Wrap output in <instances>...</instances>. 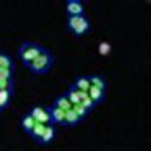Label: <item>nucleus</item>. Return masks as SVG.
Masks as SVG:
<instances>
[{
	"mask_svg": "<svg viewBox=\"0 0 151 151\" xmlns=\"http://www.w3.org/2000/svg\"><path fill=\"white\" fill-rule=\"evenodd\" d=\"M53 64H54V55L51 52V50L45 46L41 53L27 65V68L34 74H44L51 71Z\"/></svg>",
	"mask_w": 151,
	"mask_h": 151,
	"instance_id": "obj_1",
	"label": "nucleus"
},
{
	"mask_svg": "<svg viewBox=\"0 0 151 151\" xmlns=\"http://www.w3.org/2000/svg\"><path fill=\"white\" fill-rule=\"evenodd\" d=\"M66 28L73 35L80 37L91 31V21L86 13L77 15H66Z\"/></svg>",
	"mask_w": 151,
	"mask_h": 151,
	"instance_id": "obj_2",
	"label": "nucleus"
},
{
	"mask_svg": "<svg viewBox=\"0 0 151 151\" xmlns=\"http://www.w3.org/2000/svg\"><path fill=\"white\" fill-rule=\"evenodd\" d=\"M44 47L45 46L34 41H22L18 47V57L20 61L27 67V65L41 53Z\"/></svg>",
	"mask_w": 151,
	"mask_h": 151,
	"instance_id": "obj_3",
	"label": "nucleus"
},
{
	"mask_svg": "<svg viewBox=\"0 0 151 151\" xmlns=\"http://www.w3.org/2000/svg\"><path fill=\"white\" fill-rule=\"evenodd\" d=\"M28 111L33 116V118L35 119V122L41 123V124H52L47 106H44V105H34Z\"/></svg>",
	"mask_w": 151,
	"mask_h": 151,
	"instance_id": "obj_4",
	"label": "nucleus"
},
{
	"mask_svg": "<svg viewBox=\"0 0 151 151\" xmlns=\"http://www.w3.org/2000/svg\"><path fill=\"white\" fill-rule=\"evenodd\" d=\"M65 12H66V15L84 14L85 7L80 0H66L65 1Z\"/></svg>",
	"mask_w": 151,
	"mask_h": 151,
	"instance_id": "obj_5",
	"label": "nucleus"
},
{
	"mask_svg": "<svg viewBox=\"0 0 151 151\" xmlns=\"http://www.w3.org/2000/svg\"><path fill=\"white\" fill-rule=\"evenodd\" d=\"M47 107L51 117V123L53 125H65V111L53 105H48Z\"/></svg>",
	"mask_w": 151,
	"mask_h": 151,
	"instance_id": "obj_6",
	"label": "nucleus"
},
{
	"mask_svg": "<svg viewBox=\"0 0 151 151\" xmlns=\"http://www.w3.org/2000/svg\"><path fill=\"white\" fill-rule=\"evenodd\" d=\"M55 137V130H54V125L53 124H46L44 132L41 133V136L39 137V139L35 142L40 145H46L50 144L51 142H53Z\"/></svg>",
	"mask_w": 151,
	"mask_h": 151,
	"instance_id": "obj_7",
	"label": "nucleus"
},
{
	"mask_svg": "<svg viewBox=\"0 0 151 151\" xmlns=\"http://www.w3.org/2000/svg\"><path fill=\"white\" fill-rule=\"evenodd\" d=\"M87 94L88 97L96 103V105L98 104H101L106 97V90H101L99 87H96V86H90L88 91H87Z\"/></svg>",
	"mask_w": 151,
	"mask_h": 151,
	"instance_id": "obj_8",
	"label": "nucleus"
},
{
	"mask_svg": "<svg viewBox=\"0 0 151 151\" xmlns=\"http://www.w3.org/2000/svg\"><path fill=\"white\" fill-rule=\"evenodd\" d=\"M35 123H37V122H35V119L33 118V116L29 113V111L25 112V113L22 114V117L20 118V122H19L21 129L24 130V132H25L26 134L29 133V131L32 130V127L34 126Z\"/></svg>",
	"mask_w": 151,
	"mask_h": 151,
	"instance_id": "obj_9",
	"label": "nucleus"
},
{
	"mask_svg": "<svg viewBox=\"0 0 151 151\" xmlns=\"http://www.w3.org/2000/svg\"><path fill=\"white\" fill-rule=\"evenodd\" d=\"M51 105L57 106V107H59V109H61V110H64V111L70 110V109L72 107V104H71V101L68 100V98L66 97L65 93H61V94L57 96L55 99L52 101Z\"/></svg>",
	"mask_w": 151,
	"mask_h": 151,
	"instance_id": "obj_10",
	"label": "nucleus"
},
{
	"mask_svg": "<svg viewBox=\"0 0 151 151\" xmlns=\"http://www.w3.org/2000/svg\"><path fill=\"white\" fill-rule=\"evenodd\" d=\"M76 88L80 90V91H88L90 86H91V83H90V79H88V76H78L76 79H74V83L72 84Z\"/></svg>",
	"mask_w": 151,
	"mask_h": 151,
	"instance_id": "obj_11",
	"label": "nucleus"
},
{
	"mask_svg": "<svg viewBox=\"0 0 151 151\" xmlns=\"http://www.w3.org/2000/svg\"><path fill=\"white\" fill-rule=\"evenodd\" d=\"M79 123H81V119L79 118V116L74 112V110L71 107L70 110L65 111V125L68 126H76Z\"/></svg>",
	"mask_w": 151,
	"mask_h": 151,
	"instance_id": "obj_12",
	"label": "nucleus"
},
{
	"mask_svg": "<svg viewBox=\"0 0 151 151\" xmlns=\"http://www.w3.org/2000/svg\"><path fill=\"white\" fill-rule=\"evenodd\" d=\"M65 94H66V97L68 98V100L71 101L72 105L79 104V103L81 101V98H80V90L76 88L72 84L70 85V87L67 88V91L65 92Z\"/></svg>",
	"mask_w": 151,
	"mask_h": 151,
	"instance_id": "obj_13",
	"label": "nucleus"
},
{
	"mask_svg": "<svg viewBox=\"0 0 151 151\" xmlns=\"http://www.w3.org/2000/svg\"><path fill=\"white\" fill-rule=\"evenodd\" d=\"M12 97H13V88L0 90V107L2 110L9 105Z\"/></svg>",
	"mask_w": 151,
	"mask_h": 151,
	"instance_id": "obj_14",
	"label": "nucleus"
},
{
	"mask_svg": "<svg viewBox=\"0 0 151 151\" xmlns=\"http://www.w3.org/2000/svg\"><path fill=\"white\" fill-rule=\"evenodd\" d=\"M88 79L92 86L99 87L101 90H106V79L100 74H88Z\"/></svg>",
	"mask_w": 151,
	"mask_h": 151,
	"instance_id": "obj_15",
	"label": "nucleus"
},
{
	"mask_svg": "<svg viewBox=\"0 0 151 151\" xmlns=\"http://www.w3.org/2000/svg\"><path fill=\"white\" fill-rule=\"evenodd\" d=\"M0 67H5V68H11L14 71V60L12 59V57L4 52L0 51Z\"/></svg>",
	"mask_w": 151,
	"mask_h": 151,
	"instance_id": "obj_16",
	"label": "nucleus"
},
{
	"mask_svg": "<svg viewBox=\"0 0 151 151\" xmlns=\"http://www.w3.org/2000/svg\"><path fill=\"white\" fill-rule=\"evenodd\" d=\"M45 126H46V124H41V123H38V122H37V123L34 124V126L32 127V130L29 131L28 137H29L31 139H33L34 142H37V140L39 139V137L41 136V133L44 132Z\"/></svg>",
	"mask_w": 151,
	"mask_h": 151,
	"instance_id": "obj_17",
	"label": "nucleus"
},
{
	"mask_svg": "<svg viewBox=\"0 0 151 151\" xmlns=\"http://www.w3.org/2000/svg\"><path fill=\"white\" fill-rule=\"evenodd\" d=\"M72 109L74 110V112L79 116V118L81 119V122H84L86 118H87V116L90 114V110H87L86 107H84L80 103L79 104H74V105H72Z\"/></svg>",
	"mask_w": 151,
	"mask_h": 151,
	"instance_id": "obj_18",
	"label": "nucleus"
},
{
	"mask_svg": "<svg viewBox=\"0 0 151 151\" xmlns=\"http://www.w3.org/2000/svg\"><path fill=\"white\" fill-rule=\"evenodd\" d=\"M13 73H14V71L11 70V68L0 67V79H9V78H13Z\"/></svg>",
	"mask_w": 151,
	"mask_h": 151,
	"instance_id": "obj_19",
	"label": "nucleus"
},
{
	"mask_svg": "<svg viewBox=\"0 0 151 151\" xmlns=\"http://www.w3.org/2000/svg\"><path fill=\"white\" fill-rule=\"evenodd\" d=\"M80 104H81L84 107H86L87 110H90V111H91V110H92V109L96 106V103H94V101H93V100H92V99H91L88 96H87L86 98H84V99L80 101Z\"/></svg>",
	"mask_w": 151,
	"mask_h": 151,
	"instance_id": "obj_20",
	"label": "nucleus"
},
{
	"mask_svg": "<svg viewBox=\"0 0 151 151\" xmlns=\"http://www.w3.org/2000/svg\"><path fill=\"white\" fill-rule=\"evenodd\" d=\"M1 112H2V109H1V107H0V113H1Z\"/></svg>",
	"mask_w": 151,
	"mask_h": 151,
	"instance_id": "obj_21",
	"label": "nucleus"
}]
</instances>
